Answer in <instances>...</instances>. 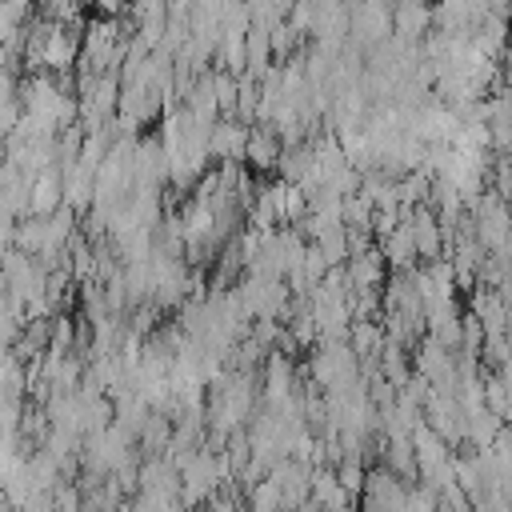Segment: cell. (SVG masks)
Instances as JSON below:
<instances>
[{
	"instance_id": "1",
	"label": "cell",
	"mask_w": 512,
	"mask_h": 512,
	"mask_svg": "<svg viewBox=\"0 0 512 512\" xmlns=\"http://www.w3.org/2000/svg\"><path fill=\"white\" fill-rule=\"evenodd\" d=\"M404 224H408V232H412V244H416V260H420V264L444 256V232H440V220L432 216L428 204L412 208V212L404 216Z\"/></svg>"
},
{
	"instance_id": "2",
	"label": "cell",
	"mask_w": 512,
	"mask_h": 512,
	"mask_svg": "<svg viewBox=\"0 0 512 512\" xmlns=\"http://www.w3.org/2000/svg\"><path fill=\"white\" fill-rule=\"evenodd\" d=\"M276 492H280V512H296L304 500H308V468L296 464V460H276L268 472H264Z\"/></svg>"
},
{
	"instance_id": "3",
	"label": "cell",
	"mask_w": 512,
	"mask_h": 512,
	"mask_svg": "<svg viewBox=\"0 0 512 512\" xmlns=\"http://www.w3.org/2000/svg\"><path fill=\"white\" fill-rule=\"evenodd\" d=\"M280 140L268 124H248V140H244V168L256 172V176H268L276 172V160H280Z\"/></svg>"
},
{
	"instance_id": "4",
	"label": "cell",
	"mask_w": 512,
	"mask_h": 512,
	"mask_svg": "<svg viewBox=\"0 0 512 512\" xmlns=\"http://www.w3.org/2000/svg\"><path fill=\"white\" fill-rule=\"evenodd\" d=\"M468 316H476V324L484 328V336H504L508 328V304H504V292H492V288H472L468 292Z\"/></svg>"
},
{
	"instance_id": "5",
	"label": "cell",
	"mask_w": 512,
	"mask_h": 512,
	"mask_svg": "<svg viewBox=\"0 0 512 512\" xmlns=\"http://www.w3.org/2000/svg\"><path fill=\"white\" fill-rule=\"evenodd\" d=\"M384 276H388V268H384L380 248H368V252H360V256H348V260H344L348 296H356V292H380Z\"/></svg>"
},
{
	"instance_id": "6",
	"label": "cell",
	"mask_w": 512,
	"mask_h": 512,
	"mask_svg": "<svg viewBox=\"0 0 512 512\" xmlns=\"http://www.w3.org/2000/svg\"><path fill=\"white\" fill-rule=\"evenodd\" d=\"M432 32V8L420 0H404L392 4V40L400 44H420Z\"/></svg>"
},
{
	"instance_id": "7",
	"label": "cell",
	"mask_w": 512,
	"mask_h": 512,
	"mask_svg": "<svg viewBox=\"0 0 512 512\" xmlns=\"http://www.w3.org/2000/svg\"><path fill=\"white\" fill-rule=\"evenodd\" d=\"M244 140H248V128L236 124V120H216L208 128V160H220V164H244Z\"/></svg>"
},
{
	"instance_id": "8",
	"label": "cell",
	"mask_w": 512,
	"mask_h": 512,
	"mask_svg": "<svg viewBox=\"0 0 512 512\" xmlns=\"http://www.w3.org/2000/svg\"><path fill=\"white\" fill-rule=\"evenodd\" d=\"M60 192H64V176L60 168H44L28 180V216L48 220L52 212H60Z\"/></svg>"
},
{
	"instance_id": "9",
	"label": "cell",
	"mask_w": 512,
	"mask_h": 512,
	"mask_svg": "<svg viewBox=\"0 0 512 512\" xmlns=\"http://www.w3.org/2000/svg\"><path fill=\"white\" fill-rule=\"evenodd\" d=\"M308 500H312L320 512H344V508L356 504V500L336 484L332 468H308Z\"/></svg>"
},
{
	"instance_id": "10",
	"label": "cell",
	"mask_w": 512,
	"mask_h": 512,
	"mask_svg": "<svg viewBox=\"0 0 512 512\" xmlns=\"http://www.w3.org/2000/svg\"><path fill=\"white\" fill-rule=\"evenodd\" d=\"M460 428H464V448H488L504 424L484 404H476V408H464L460 412Z\"/></svg>"
},
{
	"instance_id": "11",
	"label": "cell",
	"mask_w": 512,
	"mask_h": 512,
	"mask_svg": "<svg viewBox=\"0 0 512 512\" xmlns=\"http://www.w3.org/2000/svg\"><path fill=\"white\" fill-rule=\"evenodd\" d=\"M380 248V256H384V268L388 272H412L420 260H416V244H412V232H408V224H400L388 240H380L376 244Z\"/></svg>"
},
{
	"instance_id": "12",
	"label": "cell",
	"mask_w": 512,
	"mask_h": 512,
	"mask_svg": "<svg viewBox=\"0 0 512 512\" xmlns=\"http://www.w3.org/2000/svg\"><path fill=\"white\" fill-rule=\"evenodd\" d=\"M344 344L352 348V356H356L360 364L376 360V352L384 348V332H380V320H352V324H348V340H344Z\"/></svg>"
},
{
	"instance_id": "13",
	"label": "cell",
	"mask_w": 512,
	"mask_h": 512,
	"mask_svg": "<svg viewBox=\"0 0 512 512\" xmlns=\"http://www.w3.org/2000/svg\"><path fill=\"white\" fill-rule=\"evenodd\" d=\"M480 404L500 420V424H508V368L504 372H480Z\"/></svg>"
},
{
	"instance_id": "14",
	"label": "cell",
	"mask_w": 512,
	"mask_h": 512,
	"mask_svg": "<svg viewBox=\"0 0 512 512\" xmlns=\"http://www.w3.org/2000/svg\"><path fill=\"white\" fill-rule=\"evenodd\" d=\"M12 248L36 260L40 248H44V220H36V216H20V220L12 224Z\"/></svg>"
},
{
	"instance_id": "15",
	"label": "cell",
	"mask_w": 512,
	"mask_h": 512,
	"mask_svg": "<svg viewBox=\"0 0 512 512\" xmlns=\"http://www.w3.org/2000/svg\"><path fill=\"white\" fill-rule=\"evenodd\" d=\"M340 220H344V228H364V232H368V224H372V204H368L360 192H352V196L340 200Z\"/></svg>"
},
{
	"instance_id": "16",
	"label": "cell",
	"mask_w": 512,
	"mask_h": 512,
	"mask_svg": "<svg viewBox=\"0 0 512 512\" xmlns=\"http://www.w3.org/2000/svg\"><path fill=\"white\" fill-rule=\"evenodd\" d=\"M312 244H316V252L324 256V264H328V268H336V264H344V260H348L344 228H328V232H324V236H316Z\"/></svg>"
},
{
	"instance_id": "17",
	"label": "cell",
	"mask_w": 512,
	"mask_h": 512,
	"mask_svg": "<svg viewBox=\"0 0 512 512\" xmlns=\"http://www.w3.org/2000/svg\"><path fill=\"white\" fill-rule=\"evenodd\" d=\"M364 472H368V468H364L360 460H340V464H332L336 484H340V488H344L352 500H356V496H360V488H364Z\"/></svg>"
},
{
	"instance_id": "18",
	"label": "cell",
	"mask_w": 512,
	"mask_h": 512,
	"mask_svg": "<svg viewBox=\"0 0 512 512\" xmlns=\"http://www.w3.org/2000/svg\"><path fill=\"white\" fill-rule=\"evenodd\" d=\"M0 292H4V280H0Z\"/></svg>"
},
{
	"instance_id": "19",
	"label": "cell",
	"mask_w": 512,
	"mask_h": 512,
	"mask_svg": "<svg viewBox=\"0 0 512 512\" xmlns=\"http://www.w3.org/2000/svg\"><path fill=\"white\" fill-rule=\"evenodd\" d=\"M192 512H204V508H192Z\"/></svg>"
},
{
	"instance_id": "20",
	"label": "cell",
	"mask_w": 512,
	"mask_h": 512,
	"mask_svg": "<svg viewBox=\"0 0 512 512\" xmlns=\"http://www.w3.org/2000/svg\"><path fill=\"white\" fill-rule=\"evenodd\" d=\"M344 512H352V508H344Z\"/></svg>"
}]
</instances>
